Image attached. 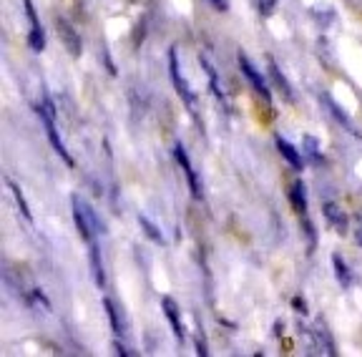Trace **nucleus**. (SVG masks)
Here are the masks:
<instances>
[{
  "label": "nucleus",
  "mask_w": 362,
  "mask_h": 357,
  "mask_svg": "<svg viewBox=\"0 0 362 357\" xmlns=\"http://www.w3.org/2000/svg\"><path fill=\"white\" fill-rule=\"evenodd\" d=\"M211 3H214L216 11H221V13L229 11V3H226V0H211Z\"/></svg>",
  "instance_id": "obj_27"
},
{
  "label": "nucleus",
  "mask_w": 362,
  "mask_h": 357,
  "mask_svg": "<svg viewBox=\"0 0 362 357\" xmlns=\"http://www.w3.org/2000/svg\"><path fill=\"white\" fill-rule=\"evenodd\" d=\"M88 262H90L93 282H96L98 289H103V284H106V274H103V262H101V254H98V247L93 242H90V247H88Z\"/></svg>",
  "instance_id": "obj_9"
},
{
  "label": "nucleus",
  "mask_w": 362,
  "mask_h": 357,
  "mask_svg": "<svg viewBox=\"0 0 362 357\" xmlns=\"http://www.w3.org/2000/svg\"><path fill=\"white\" fill-rule=\"evenodd\" d=\"M239 69H242V74L247 76V81L252 83V88H255L257 93H259L262 98H264L267 103H272V93H269V88H267V81H264V76L259 74V71L255 69V63L249 61L244 53H239Z\"/></svg>",
  "instance_id": "obj_3"
},
{
  "label": "nucleus",
  "mask_w": 362,
  "mask_h": 357,
  "mask_svg": "<svg viewBox=\"0 0 362 357\" xmlns=\"http://www.w3.org/2000/svg\"><path fill=\"white\" fill-rule=\"evenodd\" d=\"M103 307H106V315H108V320H111V329L116 334H121L124 332V327H121V322H119V310L113 307L111 300H103Z\"/></svg>",
  "instance_id": "obj_22"
},
{
  "label": "nucleus",
  "mask_w": 362,
  "mask_h": 357,
  "mask_svg": "<svg viewBox=\"0 0 362 357\" xmlns=\"http://www.w3.org/2000/svg\"><path fill=\"white\" fill-rule=\"evenodd\" d=\"M56 28H58V38H61V43L68 48V53H71L74 58H78L81 53H83V43H81V35L76 33L74 25L68 23L66 18H58Z\"/></svg>",
  "instance_id": "obj_4"
},
{
  "label": "nucleus",
  "mask_w": 362,
  "mask_h": 357,
  "mask_svg": "<svg viewBox=\"0 0 362 357\" xmlns=\"http://www.w3.org/2000/svg\"><path fill=\"white\" fill-rule=\"evenodd\" d=\"M302 153H305L307 159L312 161L315 166H320L322 164V151H320V141H317L315 136H305L302 139Z\"/></svg>",
  "instance_id": "obj_16"
},
{
  "label": "nucleus",
  "mask_w": 362,
  "mask_h": 357,
  "mask_svg": "<svg viewBox=\"0 0 362 357\" xmlns=\"http://www.w3.org/2000/svg\"><path fill=\"white\" fill-rule=\"evenodd\" d=\"M289 201H292V209L297 214H305L307 211V192H305V184L302 182H294L292 189H289Z\"/></svg>",
  "instance_id": "obj_13"
},
{
  "label": "nucleus",
  "mask_w": 362,
  "mask_h": 357,
  "mask_svg": "<svg viewBox=\"0 0 362 357\" xmlns=\"http://www.w3.org/2000/svg\"><path fill=\"white\" fill-rule=\"evenodd\" d=\"M312 332H315V340H317V345L322 347V350L327 352V355H337V350H334V342H332V337H329V332H327V324H325L322 320H320V322L315 324V329H312Z\"/></svg>",
  "instance_id": "obj_14"
},
{
  "label": "nucleus",
  "mask_w": 362,
  "mask_h": 357,
  "mask_svg": "<svg viewBox=\"0 0 362 357\" xmlns=\"http://www.w3.org/2000/svg\"><path fill=\"white\" fill-rule=\"evenodd\" d=\"M169 71H171V81H174V88H176V93L181 96V101L187 103L192 114H197V96H194V91L189 88L187 78L181 76V71H179V58H176L174 48L169 51Z\"/></svg>",
  "instance_id": "obj_2"
},
{
  "label": "nucleus",
  "mask_w": 362,
  "mask_h": 357,
  "mask_svg": "<svg viewBox=\"0 0 362 357\" xmlns=\"http://www.w3.org/2000/svg\"><path fill=\"white\" fill-rule=\"evenodd\" d=\"M310 13H312V18H315L317 23L322 25V28L334 18V11H332L329 6H312V8H310Z\"/></svg>",
  "instance_id": "obj_19"
},
{
  "label": "nucleus",
  "mask_w": 362,
  "mask_h": 357,
  "mask_svg": "<svg viewBox=\"0 0 362 357\" xmlns=\"http://www.w3.org/2000/svg\"><path fill=\"white\" fill-rule=\"evenodd\" d=\"M161 307H164V315L169 317L171 329H174V334H176V340H184V324H181L179 305H176L171 297H164V300H161Z\"/></svg>",
  "instance_id": "obj_6"
},
{
  "label": "nucleus",
  "mask_w": 362,
  "mask_h": 357,
  "mask_svg": "<svg viewBox=\"0 0 362 357\" xmlns=\"http://www.w3.org/2000/svg\"><path fill=\"white\" fill-rule=\"evenodd\" d=\"M322 101H325V106H327V111L334 116V119L339 121V124L345 126V129L350 131V134H357V129H355V121H352L350 116H347V111H342V108H339L337 103H334L329 96H322Z\"/></svg>",
  "instance_id": "obj_12"
},
{
  "label": "nucleus",
  "mask_w": 362,
  "mask_h": 357,
  "mask_svg": "<svg viewBox=\"0 0 362 357\" xmlns=\"http://www.w3.org/2000/svg\"><path fill=\"white\" fill-rule=\"evenodd\" d=\"M11 187V192H13V197H16V204H18V209H21V214L25 216L28 221H33V214H30V209H28V201H25V197H23V192H21V187L18 184H8Z\"/></svg>",
  "instance_id": "obj_20"
},
{
  "label": "nucleus",
  "mask_w": 362,
  "mask_h": 357,
  "mask_svg": "<svg viewBox=\"0 0 362 357\" xmlns=\"http://www.w3.org/2000/svg\"><path fill=\"white\" fill-rule=\"evenodd\" d=\"M116 352H119V355H131V352L126 350V347L121 345V342H116Z\"/></svg>",
  "instance_id": "obj_28"
},
{
  "label": "nucleus",
  "mask_w": 362,
  "mask_h": 357,
  "mask_svg": "<svg viewBox=\"0 0 362 357\" xmlns=\"http://www.w3.org/2000/svg\"><path fill=\"white\" fill-rule=\"evenodd\" d=\"M267 63H269V78H272V83L277 86V88H279V91H282V96L287 98V101H294L292 86H289V81L284 78V74H282V71H279V66H277V63H274V61H272V58H269V61H267Z\"/></svg>",
  "instance_id": "obj_10"
},
{
  "label": "nucleus",
  "mask_w": 362,
  "mask_h": 357,
  "mask_svg": "<svg viewBox=\"0 0 362 357\" xmlns=\"http://www.w3.org/2000/svg\"><path fill=\"white\" fill-rule=\"evenodd\" d=\"M332 267H334V277H337V282L345 289L352 287V272H350V267H347V262L339 254H332Z\"/></svg>",
  "instance_id": "obj_15"
},
{
  "label": "nucleus",
  "mask_w": 362,
  "mask_h": 357,
  "mask_svg": "<svg viewBox=\"0 0 362 357\" xmlns=\"http://www.w3.org/2000/svg\"><path fill=\"white\" fill-rule=\"evenodd\" d=\"M277 151L282 153L284 159L289 161V166H294V169H302V166H305V156H302L289 141H284V139H277Z\"/></svg>",
  "instance_id": "obj_11"
},
{
  "label": "nucleus",
  "mask_w": 362,
  "mask_h": 357,
  "mask_svg": "<svg viewBox=\"0 0 362 357\" xmlns=\"http://www.w3.org/2000/svg\"><path fill=\"white\" fill-rule=\"evenodd\" d=\"M355 239H357V244L362 247V227H357V229H355Z\"/></svg>",
  "instance_id": "obj_29"
},
{
  "label": "nucleus",
  "mask_w": 362,
  "mask_h": 357,
  "mask_svg": "<svg viewBox=\"0 0 362 357\" xmlns=\"http://www.w3.org/2000/svg\"><path fill=\"white\" fill-rule=\"evenodd\" d=\"M174 156H176V161H179L181 169H184V174H187V182H189V189H192V197L194 199H202V184H199L197 171H194L192 161H189L187 148L181 146V144H176V146H174Z\"/></svg>",
  "instance_id": "obj_5"
},
{
  "label": "nucleus",
  "mask_w": 362,
  "mask_h": 357,
  "mask_svg": "<svg viewBox=\"0 0 362 357\" xmlns=\"http://www.w3.org/2000/svg\"><path fill=\"white\" fill-rule=\"evenodd\" d=\"M71 204H74V221H76V229H78L81 239H86V242H93V234L101 232V221H98V216L93 214V209H90L88 204H86L83 199L78 197V194H74V199H71Z\"/></svg>",
  "instance_id": "obj_1"
},
{
  "label": "nucleus",
  "mask_w": 362,
  "mask_h": 357,
  "mask_svg": "<svg viewBox=\"0 0 362 357\" xmlns=\"http://www.w3.org/2000/svg\"><path fill=\"white\" fill-rule=\"evenodd\" d=\"M28 46H30V51H35V53H40L45 48V33H43V28H30V33H28Z\"/></svg>",
  "instance_id": "obj_21"
},
{
  "label": "nucleus",
  "mask_w": 362,
  "mask_h": 357,
  "mask_svg": "<svg viewBox=\"0 0 362 357\" xmlns=\"http://www.w3.org/2000/svg\"><path fill=\"white\" fill-rule=\"evenodd\" d=\"M302 224H305V234L310 237V252H312V250H315V244H317V239H315V227H312V221H310V219H305Z\"/></svg>",
  "instance_id": "obj_25"
},
{
  "label": "nucleus",
  "mask_w": 362,
  "mask_h": 357,
  "mask_svg": "<svg viewBox=\"0 0 362 357\" xmlns=\"http://www.w3.org/2000/svg\"><path fill=\"white\" fill-rule=\"evenodd\" d=\"M322 211H325V219L332 224L334 229H337L339 234H345L347 232V214L342 209H339L337 204H332V201H327V204L322 206Z\"/></svg>",
  "instance_id": "obj_8"
},
{
  "label": "nucleus",
  "mask_w": 362,
  "mask_h": 357,
  "mask_svg": "<svg viewBox=\"0 0 362 357\" xmlns=\"http://www.w3.org/2000/svg\"><path fill=\"white\" fill-rule=\"evenodd\" d=\"M294 307H297V312H302V315H305L307 312V305H305V300H300V297H294V302H292Z\"/></svg>",
  "instance_id": "obj_26"
},
{
  "label": "nucleus",
  "mask_w": 362,
  "mask_h": 357,
  "mask_svg": "<svg viewBox=\"0 0 362 357\" xmlns=\"http://www.w3.org/2000/svg\"><path fill=\"white\" fill-rule=\"evenodd\" d=\"M139 227L144 229V234H146L148 239H151L153 244H164V237H161V232H158V227L153 224L148 216H139Z\"/></svg>",
  "instance_id": "obj_18"
},
{
  "label": "nucleus",
  "mask_w": 362,
  "mask_h": 357,
  "mask_svg": "<svg viewBox=\"0 0 362 357\" xmlns=\"http://www.w3.org/2000/svg\"><path fill=\"white\" fill-rule=\"evenodd\" d=\"M257 8H259L262 16H272L277 8V0H257Z\"/></svg>",
  "instance_id": "obj_23"
},
{
  "label": "nucleus",
  "mask_w": 362,
  "mask_h": 357,
  "mask_svg": "<svg viewBox=\"0 0 362 357\" xmlns=\"http://www.w3.org/2000/svg\"><path fill=\"white\" fill-rule=\"evenodd\" d=\"M43 126H45V131H48V139H51V144H53V151L61 156L63 161H66L68 166H74V159H71V153H68V148H66V144L61 141V136H58V131H56V121H43Z\"/></svg>",
  "instance_id": "obj_7"
},
{
  "label": "nucleus",
  "mask_w": 362,
  "mask_h": 357,
  "mask_svg": "<svg viewBox=\"0 0 362 357\" xmlns=\"http://www.w3.org/2000/svg\"><path fill=\"white\" fill-rule=\"evenodd\" d=\"M199 61H202L204 71H206V76H209V83H211V91H214V96L219 98V101H224V91H221V83H219V78H216L214 66H211L206 56H199Z\"/></svg>",
  "instance_id": "obj_17"
},
{
  "label": "nucleus",
  "mask_w": 362,
  "mask_h": 357,
  "mask_svg": "<svg viewBox=\"0 0 362 357\" xmlns=\"http://www.w3.org/2000/svg\"><path fill=\"white\" fill-rule=\"evenodd\" d=\"M197 355H202V357L209 355V350H206V337H204L202 329L197 332Z\"/></svg>",
  "instance_id": "obj_24"
}]
</instances>
